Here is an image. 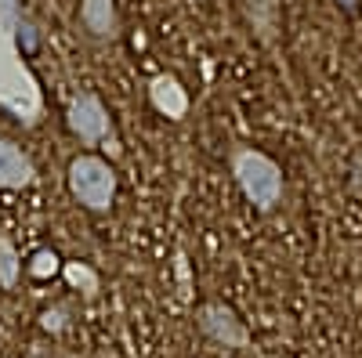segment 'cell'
Returning a JSON list of instances; mask_svg holds the SVG:
<instances>
[{
	"mask_svg": "<svg viewBox=\"0 0 362 358\" xmlns=\"http://www.w3.org/2000/svg\"><path fill=\"white\" fill-rule=\"evenodd\" d=\"M22 22L25 11L18 0H0V109L15 116L22 127H37L44 116V91L37 73L22 58Z\"/></svg>",
	"mask_w": 362,
	"mask_h": 358,
	"instance_id": "1",
	"label": "cell"
},
{
	"mask_svg": "<svg viewBox=\"0 0 362 358\" xmlns=\"http://www.w3.org/2000/svg\"><path fill=\"white\" fill-rule=\"evenodd\" d=\"M232 177L239 192L247 196V203L254 206V210L268 214L276 210L279 199H283V170L279 163L257 153V148H235L232 153Z\"/></svg>",
	"mask_w": 362,
	"mask_h": 358,
	"instance_id": "2",
	"label": "cell"
},
{
	"mask_svg": "<svg viewBox=\"0 0 362 358\" xmlns=\"http://www.w3.org/2000/svg\"><path fill=\"white\" fill-rule=\"evenodd\" d=\"M69 192L80 206L95 214H105L116 199V170L102 156H76L69 163Z\"/></svg>",
	"mask_w": 362,
	"mask_h": 358,
	"instance_id": "3",
	"label": "cell"
},
{
	"mask_svg": "<svg viewBox=\"0 0 362 358\" xmlns=\"http://www.w3.org/2000/svg\"><path fill=\"white\" fill-rule=\"evenodd\" d=\"M66 124L83 145L112 141V119H109V109L102 105L98 95H76L66 109Z\"/></svg>",
	"mask_w": 362,
	"mask_h": 358,
	"instance_id": "4",
	"label": "cell"
},
{
	"mask_svg": "<svg viewBox=\"0 0 362 358\" xmlns=\"http://www.w3.org/2000/svg\"><path fill=\"white\" fill-rule=\"evenodd\" d=\"M196 322H199V330L214 344H221V347H232V351H247L250 347V330L243 326V318H239L228 304H221V301H206L196 311Z\"/></svg>",
	"mask_w": 362,
	"mask_h": 358,
	"instance_id": "5",
	"label": "cell"
},
{
	"mask_svg": "<svg viewBox=\"0 0 362 358\" xmlns=\"http://www.w3.org/2000/svg\"><path fill=\"white\" fill-rule=\"evenodd\" d=\"M37 181V167L22 148L8 138H0V189H25Z\"/></svg>",
	"mask_w": 362,
	"mask_h": 358,
	"instance_id": "6",
	"label": "cell"
},
{
	"mask_svg": "<svg viewBox=\"0 0 362 358\" xmlns=\"http://www.w3.org/2000/svg\"><path fill=\"white\" fill-rule=\"evenodd\" d=\"M148 102L167 119H181L189 112V95L174 76H153V83H148Z\"/></svg>",
	"mask_w": 362,
	"mask_h": 358,
	"instance_id": "7",
	"label": "cell"
},
{
	"mask_svg": "<svg viewBox=\"0 0 362 358\" xmlns=\"http://www.w3.org/2000/svg\"><path fill=\"white\" fill-rule=\"evenodd\" d=\"M80 22L90 37L109 40L119 33V18H116V4L112 0H80Z\"/></svg>",
	"mask_w": 362,
	"mask_h": 358,
	"instance_id": "8",
	"label": "cell"
},
{
	"mask_svg": "<svg viewBox=\"0 0 362 358\" xmlns=\"http://www.w3.org/2000/svg\"><path fill=\"white\" fill-rule=\"evenodd\" d=\"M247 15L261 44H276L279 33V0H247Z\"/></svg>",
	"mask_w": 362,
	"mask_h": 358,
	"instance_id": "9",
	"label": "cell"
},
{
	"mask_svg": "<svg viewBox=\"0 0 362 358\" xmlns=\"http://www.w3.org/2000/svg\"><path fill=\"white\" fill-rule=\"evenodd\" d=\"M22 275V257L15 253L11 239L0 235V290H15Z\"/></svg>",
	"mask_w": 362,
	"mask_h": 358,
	"instance_id": "10",
	"label": "cell"
},
{
	"mask_svg": "<svg viewBox=\"0 0 362 358\" xmlns=\"http://www.w3.org/2000/svg\"><path fill=\"white\" fill-rule=\"evenodd\" d=\"M66 279H69L73 286H80L87 297L98 293V275H95V268H87V264H80V261H69V264H66Z\"/></svg>",
	"mask_w": 362,
	"mask_h": 358,
	"instance_id": "11",
	"label": "cell"
},
{
	"mask_svg": "<svg viewBox=\"0 0 362 358\" xmlns=\"http://www.w3.org/2000/svg\"><path fill=\"white\" fill-rule=\"evenodd\" d=\"M58 272V253L54 250H37L33 261H29V275L33 279H51Z\"/></svg>",
	"mask_w": 362,
	"mask_h": 358,
	"instance_id": "12",
	"label": "cell"
},
{
	"mask_svg": "<svg viewBox=\"0 0 362 358\" xmlns=\"http://www.w3.org/2000/svg\"><path fill=\"white\" fill-rule=\"evenodd\" d=\"M62 318H66V311H62V308H51V311H44V315H40V326H44V330H51V333H58V330L66 326Z\"/></svg>",
	"mask_w": 362,
	"mask_h": 358,
	"instance_id": "13",
	"label": "cell"
},
{
	"mask_svg": "<svg viewBox=\"0 0 362 358\" xmlns=\"http://www.w3.org/2000/svg\"><path fill=\"white\" fill-rule=\"evenodd\" d=\"M341 4H344L348 11H355V0H341Z\"/></svg>",
	"mask_w": 362,
	"mask_h": 358,
	"instance_id": "14",
	"label": "cell"
}]
</instances>
